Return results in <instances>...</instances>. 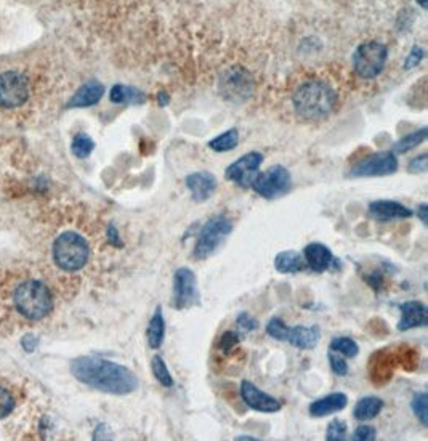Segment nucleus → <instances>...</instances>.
Returning <instances> with one entry per match:
<instances>
[{"mask_svg":"<svg viewBox=\"0 0 428 441\" xmlns=\"http://www.w3.org/2000/svg\"><path fill=\"white\" fill-rule=\"evenodd\" d=\"M307 262L304 255L295 251H282L274 257V268L279 273H299L304 272Z\"/></svg>","mask_w":428,"mask_h":441,"instance_id":"nucleus-23","label":"nucleus"},{"mask_svg":"<svg viewBox=\"0 0 428 441\" xmlns=\"http://www.w3.org/2000/svg\"><path fill=\"white\" fill-rule=\"evenodd\" d=\"M233 232V222L225 215H215L209 219L201 228L196 238V246L193 255L197 260H206L214 255L219 247L228 239Z\"/></svg>","mask_w":428,"mask_h":441,"instance_id":"nucleus-5","label":"nucleus"},{"mask_svg":"<svg viewBox=\"0 0 428 441\" xmlns=\"http://www.w3.org/2000/svg\"><path fill=\"white\" fill-rule=\"evenodd\" d=\"M199 287L197 278L191 268L181 267L174 274V299L172 305L176 310H188L199 305Z\"/></svg>","mask_w":428,"mask_h":441,"instance_id":"nucleus-10","label":"nucleus"},{"mask_svg":"<svg viewBox=\"0 0 428 441\" xmlns=\"http://www.w3.org/2000/svg\"><path fill=\"white\" fill-rule=\"evenodd\" d=\"M417 4L422 6V9H427V5H428V0H417Z\"/></svg>","mask_w":428,"mask_h":441,"instance_id":"nucleus-44","label":"nucleus"},{"mask_svg":"<svg viewBox=\"0 0 428 441\" xmlns=\"http://www.w3.org/2000/svg\"><path fill=\"white\" fill-rule=\"evenodd\" d=\"M109 100L116 104H141L146 100V95L135 87L117 84L109 91Z\"/></svg>","mask_w":428,"mask_h":441,"instance_id":"nucleus-25","label":"nucleus"},{"mask_svg":"<svg viewBox=\"0 0 428 441\" xmlns=\"http://www.w3.org/2000/svg\"><path fill=\"white\" fill-rule=\"evenodd\" d=\"M255 89L254 79L242 66H232L220 77V94L232 103H244Z\"/></svg>","mask_w":428,"mask_h":441,"instance_id":"nucleus-7","label":"nucleus"},{"mask_svg":"<svg viewBox=\"0 0 428 441\" xmlns=\"http://www.w3.org/2000/svg\"><path fill=\"white\" fill-rule=\"evenodd\" d=\"M329 350L337 352L345 358H354L359 353V345L352 337H335L332 339Z\"/></svg>","mask_w":428,"mask_h":441,"instance_id":"nucleus-27","label":"nucleus"},{"mask_svg":"<svg viewBox=\"0 0 428 441\" xmlns=\"http://www.w3.org/2000/svg\"><path fill=\"white\" fill-rule=\"evenodd\" d=\"M327 358H329V365H331V370H332V372L335 374V376H340V377L347 376V374H348V365H347V361L342 358L337 352L329 350Z\"/></svg>","mask_w":428,"mask_h":441,"instance_id":"nucleus-35","label":"nucleus"},{"mask_svg":"<svg viewBox=\"0 0 428 441\" xmlns=\"http://www.w3.org/2000/svg\"><path fill=\"white\" fill-rule=\"evenodd\" d=\"M241 337L238 332L234 331H227L220 335L219 342H217V352L222 353V357H229L233 352H236V348L239 347Z\"/></svg>","mask_w":428,"mask_h":441,"instance_id":"nucleus-30","label":"nucleus"},{"mask_svg":"<svg viewBox=\"0 0 428 441\" xmlns=\"http://www.w3.org/2000/svg\"><path fill=\"white\" fill-rule=\"evenodd\" d=\"M384 410V401L377 397H364L361 398L353 410V416L359 422H367V420L375 419Z\"/></svg>","mask_w":428,"mask_h":441,"instance_id":"nucleus-24","label":"nucleus"},{"mask_svg":"<svg viewBox=\"0 0 428 441\" xmlns=\"http://www.w3.org/2000/svg\"><path fill=\"white\" fill-rule=\"evenodd\" d=\"M304 259L307 265L316 273H324L335 265V257L327 246L321 242H312L304 251Z\"/></svg>","mask_w":428,"mask_h":441,"instance_id":"nucleus-18","label":"nucleus"},{"mask_svg":"<svg viewBox=\"0 0 428 441\" xmlns=\"http://www.w3.org/2000/svg\"><path fill=\"white\" fill-rule=\"evenodd\" d=\"M427 167H428V156L427 153H422L420 156H417L416 159H412L409 162V172L411 174H424L427 172Z\"/></svg>","mask_w":428,"mask_h":441,"instance_id":"nucleus-39","label":"nucleus"},{"mask_svg":"<svg viewBox=\"0 0 428 441\" xmlns=\"http://www.w3.org/2000/svg\"><path fill=\"white\" fill-rule=\"evenodd\" d=\"M18 312L31 319H42L51 312L54 299L47 286L39 281H26L19 284L13 295Z\"/></svg>","mask_w":428,"mask_h":441,"instance_id":"nucleus-3","label":"nucleus"},{"mask_svg":"<svg viewBox=\"0 0 428 441\" xmlns=\"http://www.w3.org/2000/svg\"><path fill=\"white\" fill-rule=\"evenodd\" d=\"M108 238H109V242H111V244H114V246H117V247H119V246L122 244L121 239H119V234H117V232H116V229H114L113 227L109 228V232H108Z\"/></svg>","mask_w":428,"mask_h":441,"instance_id":"nucleus-42","label":"nucleus"},{"mask_svg":"<svg viewBox=\"0 0 428 441\" xmlns=\"http://www.w3.org/2000/svg\"><path fill=\"white\" fill-rule=\"evenodd\" d=\"M397 361H401V365L406 370H409L407 363H412L417 367V353H414V350H404L403 355H397L388 350V348L375 353L371 360V377L375 384H384V382L393 377Z\"/></svg>","mask_w":428,"mask_h":441,"instance_id":"nucleus-9","label":"nucleus"},{"mask_svg":"<svg viewBox=\"0 0 428 441\" xmlns=\"http://www.w3.org/2000/svg\"><path fill=\"white\" fill-rule=\"evenodd\" d=\"M321 339L319 326H295L289 329L287 342L299 350H313Z\"/></svg>","mask_w":428,"mask_h":441,"instance_id":"nucleus-20","label":"nucleus"},{"mask_svg":"<svg viewBox=\"0 0 428 441\" xmlns=\"http://www.w3.org/2000/svg\"><path fill=\"white\" fill-rule=\"evenodd\" d=\"M388 58V50L382 42H364L354 50L353 69L361 79H375L382 71Z\"/></svg>","mask_w":428,"mask_h":441,"instance_id":"nucleus-6","label":"nucleus"},{"mask_svg":"<svg viewBox=\"0 0 428 441\" xmlns=\"http://www.w3.org/2000/svg\"><path fill=\"white\" fill-rule=\"evenodd\" d=\"M289 329L291 327H289L281 318H272L267 324V334L269 337H273L279 342H287Z\"/></svg>","mask_w":428,"mask_h":441,"instance_id":"nucleus-33","label":"nucleus"},{"mask_svg":"<svg viewBox=\"0 0 428 441\" xmlns=\"http://www.w3.org/2000/svg\"><path fill=\"white\" fill-rule=\"evenodd\" d=\"M151 371H153L156 380L159 382L162 387H166V388L174 387L175 382H174L172 374H170L167 365L164 363V360L161 357H157V355L153 357V360H151Z\"/></svg>","mask_w":428,"mask_h":441,"instance_id":"nucleus-28","label":"nucleus"},{"mask_svg":"<svg viewBox=\"0 0 428 441\" xmlns=\"http://www.w3.org/2000/svg\"><path fill=\"white\" fill-rule=\"evenodd\" d=\"M29 82L23 74L9 71L0 74V106L18 108L28 101Z\"/></svg>","mask_w":428,"mask_h":441,"instance_id":"nucleus-12","label":"nucleus"},{"mask_svg":"<svg viewBox=\"0 0 428 441\" xmlns=\"http://www.w3.org/2000/svg\"><path fill=\"white\" fill-rule=\"evenodd\" d=\"M414 215L409 207L403 206L397 201H374L369 204V217L377 222H392V220H406Z\"/></svg>","mask_w":428,"mask_h":441,"instance_id":"nucleus-15","label":"nucleus"},{"mask_svg":"<svg viewBox=\"0 0 428 441\" xmlns=\"http://www.w3.org/2000/svg\"><path fill=\"white\" fill-rule=\"evenodd\" d=\"M241 398L250 407V410L259 411V412L273 414V412L281 411V407H282V405L278 400L272 397V395L262 392L259 387L254 385L252 382H249V380H242Z\"/></svg>","mask_w":428,"mask_h":441,"instance_id":"nucleus-14","label":"nucleus"},{"mask_svg":"<svg viewBox=\"0 0 428 441\" xmlns=\"http://www.w3.org/2000/svg\"><path fill=\"white\" fill-rule=\"evenodd\" d=\"M236 322H238V326L242 329V331H246V332H252V331H255L257 327H259V322H257V319L252 318V316H250L246 312L241 313L238 316V319H236Z\"/></svg>","mask_w":428,"mask_h":441,"instance_id":"nucleus-38","label":"nucleus"},{"mask_svg":"<svg viewBox=\"0 0 428 441\" xmlns=\"http://www.w3.org/2000/svg\"><path fill=\"white\" fill-rule=\"evenodd\" d=\"M157 101H159L161 106H166V104L169 103V96H167V95L164 94V91H162L161 95H157Z\"/></svg>","mask_w":428,"mask_h":441,"instance_id":"nucleus-43","label":"nucleus"},{"mask_svg":"<svg viewBox=\"0 0 428 441\" xmlns=\"http://www.w3.org/2000/svg\"><path fill=\"white\" fill-rule=\"evenodd\" d=\"M90 259V246L84 236L66 232L58 236L54 244V260L64 272H79Z\"/></svg>","mask_w":428,"mask_h":441,"instance_id":"nucleus-4","label":"nucleus"},{"mask_svg":"<svg viewBox=\"0 0 428 441\" xmlns=\"http://www.w3.org/2000/svg\"><path fill=\"white\" fill-rule=\"evenodd\" d=\"M292 108L305 122L327 119L339 106L340 96L332 84L324 79H307L292 91Z\"/></svg>","mask_w":428,"mask_h":441,"instance_id":"nucleus-2","label":"nucleus"},{"mask_svg":"<svg viewBox=\"0 0 428 441\" xmlns=\"http://www.w3.org/2000/svg\"><path fill=\"white\" fill-rule=\"evenodd\" d=\"M427 134H428L427 127L412 132V134L406 135L404 138H401V140L397 144H394V151H397V153H407V151L417 148L420 143L425 142Z\"/></svg>","mask_w":428,"mask_h":441,"instance_id":"nucleus-29","label":"nucleus"},{"mask_svg":"<svg viewBox=\"0 0 428 441\" xmlns=\"http://www.w3.org/2000/svg\"><path fill=\"white\" fill-rule=\"evenodd\" d=\"M428 395L425 392L422 393H416L414 395V398L411 401V407L412 412L416 414V417L420 420V424L424 427L428 425Z\"/></svg>","mask_w":428,"mask_h":441,"instance_id":"nucleus-32","label":"nucleus"},{"mask_svg":"<svg viewBox=\"0 0 428 441\" xmlns=\"http://www.w3.org/2000/svg\"><path fill=\"white\" fill-rule=\"evenodd\" d=\"M347 405H348V397L345 393L342 392L329 393L326 397L316 400L309 405V414H312V417H326L331 416V414L345 410Z\"/></svg>","mask_w":428,"mask_h":441,"instance_id":"nucleus-19","label":"nucleus"},{"mask_svg":"<svg viewBox=\"0 0 428 441\" xmlns=\"http://www.w3.org/2000/svg\"><path fill=\"white\" fill-rule=\"evenodd\" d=\"M104 95V87L101 82L98 81H89L85 82L81 89H79L74 96L71 98L68 106L69 108H89L94 106L98 101L101 100Z\"/></svg>","mask_w":428,"mask_h":441,"instance_id":"nucleus-21","label":"nucleus"},{"mask_svg":"<svg viewBox=\"0 0 428 441\" xmlns=\"http://www.w3.org/2000/svg\"><path fill=\"white\" fill-rule=\"evenodd\" d=\"M164 337H166V319H164L162 308L157 307L146 329V339L151 350H159L164 344Z\"/></svg>","mask_w":428,"mask_h":441,"instance_id":"nucleus-22","label":"nucleus"},{"mask_svg":"<svg viewBox=\"0 0 428 441\" xmlns=\"http://www.w3.org/2000/svg\"><path fill=\"white\" fill-rule=\"evenodd\" d=\"M15 407V400H13L11 393L6 388L0 387V419L6 417Z\"/></svg>","mask_w":428,"mask_h":441,"instance_id":"nucleus-36","label":"nucleus"},{"mask_svg":"<svg viewBox=\"0 0 428 441\" xmlns=\"http://www.w3.org/2000/svg\"><path fill=\"white\" fill-rule=\"evenodd\" d=\"M186 187L196 202H204L214 196L217 189V179L210 172H194L186 177Z\"/></svg>","mask_w":428,"mask_h":441,"instance_id":"nucleus-16","label":"nucleus"},{"mask_svg":"<svg viewBox=\"0 0 428 441\" xmlns=\"http://www.w3.org/2000/svg\"><path fill=\"white\" fill-rule=\"evenodd\" d=\"M428 206L427 204H420V206L417 207V210H416V215L419 217L420 220H422V223L424 225H427V222H428Z\"/></svg>","mask_w":428,"mask_h":441,"instance_id":"nucleus-41","label":"nucleus"},{"mask_svg":"<svg viewBox=\"0 0 428 441\" xmlns=\"http://www.w3.org/2000/svg\"><path fill=\"white\" fill-rule=\"evenodd\" d=\"M377 437V429L372 425H359L357 430L353 433L354 441H374Z\"/></svg>","mask_w":428,"mask_h":441,"instance_id":"nucleus-37","label":"nucleus"},{"mask_svg":"<svg viewBox=\"0 0 428 441\" xmlns=\"http://www.w3.org/2000/svg\"><path fill=\"white\" fill-rule=\"evenodd\" d=\"M262 162L263 156L257 153V151L241 156L238 161L233 162L232 166L227 169V179L236 183V185H239L241 188H250L254 180L257 179V175H259Z\"/></svg>","mask_w":428,"mask_h":441,"instance_id":"nucleus-13","label":"nucleus"},{"mask_svg":"<svg viewBox=\"0 0 428 441\" xmlns=\"http://www.w3.org/2000/svg\"><path fill=\"white\" fill-rule=\"evenodd\" d=\"M398 170V159L392 151H382L361 159L352 167L348 177L363 179V177H385L392 175Z\"/></svg>","mask_w":428,"mask_h":441,"instance_id":"nucleus-11","label":"nucleus"},{"mask_svg":"<svg viewBox=\"0 0 428 441\" xmlns=\"http://www.w3.org/2000/svg\"><path fill=\"white\" fill-rule=\"evenodd\" d=\"M239 142V132L238 129H229L225 134H220L219 137H215L214 140L209 142L210 149L217 151V153H227V151H232L238 147Z\"/></svg>","mask_w":428,"mask_h":441,"instance_id":"nucleus-26","label":"nucleus"},{"mask_svg":"<svg viewBox=\"0 0 428 441\" xmlns=\"http://www.w3.org/2000/svg\"><path fill=\"white\" fill-rule=\"evenodd\" d=\"M236 440H252V441H255V440H259V438H255V437H238Z\"/></svg>","mask_w":428,"mask_h":441,"instance_id":"nucleus-45","label":"nucleus"},{"mask_svg":"<svg viewBox=\"0 0 428 441\" xmlns=\"http://www.w3.org/2000/svg\"><path fill=\"white\" fill-rule=\"evenodd\" d=\"M428 324V310L420 302L411 300L401 305V319L398 322V331L406 332L414 327H425Z\"/></svg>","mask_w":428,"mask_h":441,"instance_id":"nucleus-17","label":"nucleus"},{"mask_svg":"<svg viewBox=\"0 0 428 441\" xmlns=\"http://www.w3.org/2000/svg\"><path fill=\"white\" fill-rule=\"evenodd\" d=\"M250 188L265 199H278L291 191L292 177L284 166H273L267 172L257 175Z\"/></svg>","mask_w":428,"mask_h":441,"instance_id":"nucleus-8","label":"nucleus"},{"mask_svg":"<svg viewBox=\"0 0 428 441\" xmlns=\"http://www.w3.org/2000/svg\"><path fill=\"white\" fill-rule=\"evenodd\" d=\"M71 149H72V154H74L76 157H81V159H84V157H89L91 154V151L95 149V143L89 135L77 134L74 137V140H72Z\"/></svg>","mask_w":428,"mask_h":441,"instance_id":"nucleus-31","label":"nucleus"},{"mask_svg":"<svg viewBox=\"0 0 428 441\" xmlns=\"http://www.w3.org/2000/svg\"><path fill=\"white\" fill-rule=\"evenodd\" d=\"M71 372L79 382L111 395H130L138 388V377L114 361L82 357L72 361Z\"/></svg>","mask_w":428,"mask_h":441,"instance_id":"nucleus-1","label":"nucleus"},{"mask_svg":"<svg viewBox=\"0 0 428 441\" xmlns=\"http://www.w3.org/2000/svg\"><path fill=\"white\" fill-rule=\"evenodd\" d=\"M422 58H424V50L420 49V47H414V49L411 50L409 56H407V60H406V63H404V68H406V69L416 68V66H419L420 61H422Z\"/></svg>","mask_w":428,"mask_h":441,"instance_id":"nucleus-40","label":"nucleus"},{"mask_svg":"<svg viewBox=\"0 0 428 441\" xmlns=\"http://www.w3.org/2000/svg\"><path fill=\"white\" fill-rule=\"evenodd\" d=\"M326 440H327V441H342V440H347V424H345V420H342V419H334L332 422L327 425Z\"/></svg>","mask_w":428,"mask_h":441,"instance_id":"nucleus-34","label":"nucleus"}]
</instances>
